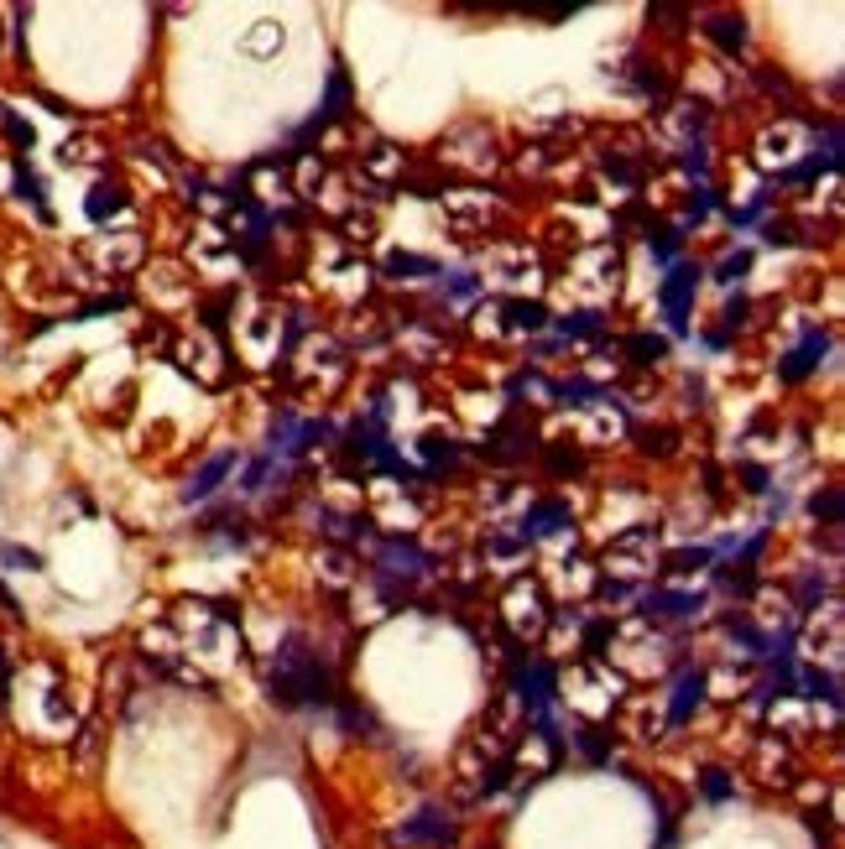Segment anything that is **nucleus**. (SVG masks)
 <instances>
[{
  "instance_id": "f257e3e1",
  "label": "nucleus",
  "mask_w": 845,
  "mask_h": 849,
  "mask_svg": "<svg viewBox=\"0 0 845 849\" xmlns=\"http://www.w3.org/2000/svg\"><path fill=\"white\" fill-rule=\"evenodd\" d=\"M266 688H272L276 704L288 709H303V704H329V673L319 667L303 641H288L272 657V673H266Z\"/></svg>"
},
{
  "instance_id": "f03ea898",
  "label": "nucleus",
  "mask_w": 845,
  "mask_h": 849,
  "mask_svg": "<svg viewBox=\"0 0 845 849\" xmlns=\"http://www.w3.org/2000/svg\"><path fill=\"white\" fill-rule=\"evenodd\" d=\"M694 292H700V266H673L668 282L657 287V297H663V313H668V329H673V334H684V329H690Z\"/></svg>"
},
{
  "instance_id": "7ed1b4c3",
  "label": "nucleus",
  "mask_w": 845,
  "mask_h": 849,
  "mask_svg": "<svg viewBox=\"0 0 845 849\" xmlns=\"http://www.w3.org/2000/svg\"><path fill=\"white\" fill-rule=\"evenodd\" d=\"M402 845H429V849H449L454 845V823H449V813H439V808H423L418 818H408L398 833Z\"/></svg>"
},
{
  "instance_id": "20e7f679",
  "label": "nucleus",
  "mask_w": 845,
  "mask_h": 849,
  "mask_svg": "<svg viewBox=\"0 0 845 849\" xmlns=\"http://www.w3.org/2000/svg\"><path fill=\"white\" fill-rule=\"evenodd\" d=\"M700 698H705V673H700V667H690V673L678 678L673 704H668V725H673V730H678V725H690L694 709H700Z\"/></svg>"
},
{
  "instance_id": "39448f33",
  "label": "nucleus",
  "mask_w": 845,
  "mask_h": 849,
  "mask_svg": "<svg viewBox=\"0 0 845 849\" xmlns=\"http://www.w3.org/2000/svg\"><path fill=\"white\" fill-rule=\"evenodd\" d=\"M570 527V506H559V501H537L527 511V522H522V537H549V532Z\"/></svg>"
},
{
  "instance_id": "423d86ee",
  "label": "nucleus",
  "mask_w": 845,
  "mask_h": 849,
  "mask_svg": "<svg viewBox=\"0 0 845 849\" xmlns=\"http://www.w3.org/2000/svg\"><path fill=\"white\" fill-rule=\"evenodd\" d=\"M230 469H235V454H214V459H209L204 469L189 479V501H204V495H214V485H220Z\"/></svg>"
},
{
  "instance_id": "0eeeda50",
  "label": "nucleus",
  "mask_w": 845,
  "mask_h": 849,
  "mask_svg": "<svg viewBox=\"0 0 845 849\" xmlns=\"http://www.w3.org/2000/svg\"><path fill=\"white\" fill-rule=\"evenodd\" d=\"M121 209H125V193H121V188H115V183L89 188L84 214H89V220H94V224H104V220H110V214H121Z\"/></svg>"
},
{
  "instance_id": "6e6552de",
  "label": "nucleus",
  "mask_w": 845,
  "mask_h": 849,
  "mask_svg": "<svg viewBox=\"0 0 845 849\" xmlns=\"http://www.w3.org/2000/svg\"><path fill=\"white\" fill-rule=\"evenodd\" d=\"M345 104H350V79H345V69H334V73H329V94H324V104H319L313 125H329V120H340V115H345Z\"/></svg>"
},
{
  "instance_id": "1a4fd4ad",
  "label": "nucleus",
  "mask_w": 845,
  "mask_h": 849,
  "mask_svg": "<svg viewBox=\"0 0 845 849\" xmlns=\"http://www.w3.org/2000/svg\"><path fill=\"white\" fill-rule=\"evenodd\" d=\"M819 355H825V334H809V340H804V350H794V355H788L783 381H804V375L819 365Z\"/></svg>"
},
{
  "instance_id": "9d476101",
  "label": "nucleus",
  "mask_w": 845,
  "mask_h": 849,
  "mask_svg": "<svg viewBox=\"0 0 845 849\" xmlns=\"http://www.w3.org/2000/svg\"><path fill=\"white\" fill-rule=\"evenodd\" d=\"M710 37L721 42L725 52H742V42H746V21L742 17H710Z\"/></svg>"
},
{
  "instance_id": "9b49d317",
  "label": "nucleus",
  "mask_w": 845,
  "mask_h": 849,
  "mask_svg": "<svg viewBox=\"0 0 845 849\" xmlns=\"http://www.w3.org/2000/svg\"><path fill=\"white\" fill-rule=\"evenodd\" d=\"M647 610H657V615H694V610H700V595H647Z\"/></svg>"
},
{
  "instance_id": "f8f14e48",
  "label": "nucleus",
  "mask_w": 845,
  "mask_h": 849,
  "mask_svg": "<svg viewBox=\"0 0 845 849\" xmlns=\"http://www.w3.org/2000/svg\"><path fill=\"white\" fill-rule=\"evenodd\" d=\"M626 350L642 360V365H653V360H663L668 355V344L663 340H653V334H637V340H626Z\"/></svg>"
},
{
  "instance_id": "ddd939ff",
  "label": "nucleus",
  "mask_w": 845,
  "mask_h": 849,
  "mask_svg": "<svg viewBox=\"0 0 845 849\" xmlns=\"http://www.w3.org/2000/svg\"><path fill=\"white\" fill-rule=\"evenodd\" d=\"M700 792H705L710 802H725V798H731V792H736V787H731V777H725V771H705V781H700Z\"/></svg>"
},
{
  "instance_id": "4468645a",
  "label": "nucleus",
  "mask_w": 845,
  "mask_h": 849,
  "mask_svg": "<svg viewBox=\"0 0 845 849\" xmlns=\"http://www.w3.org/2000/svg\"><path fill=\"white\" fill-rule=\"evenodd\" d=\"M506 313H512V323H522V329H543V307L537 303H506Z\"/></svg>"
},
{
  "instance_id": "2eb2a0df",
  "label": "nucleus",
  "mask_w": 845,
  "mask_h": 849,
  "mask_svg": "<svg viewBox=\"0 0 845 849\" xmlns=\"http://www.w3.org/2000/svg\"><path fill=\"white\" fill-rule=\"evenodd\" d=\"M0 558L11 563V568H27V574H37V568H42V558H37V553H27V547H0Z\"/></svg>"
},
{
  "instance_id": "dca6fc26",
  "label": "nucleus",
  "mask_w": 845,
  "mask_h": 849,
  "mask_svg": "<svg viewBox=\"0 0 845 849\" xmlns=\"http://www.w3.org/2000/svg\"><path fill=\"white\" fill-rule=\"evenodd\" d=\"M814 516H825V522H841V491L814 495Z\"/></svg>"
},
{
  "instance_id": "f3484780",
  "label": "nucleus",
  "mask_w": 845,
  "mask_h": 849,
  "mask_svg": "<svg viewBox=\"0 0 845 849\" xmlns=\"http://www.w3.org/2000/svg\"><path fill=\"white\" fill-rule=\"evenodd\" d=\"M746 266H752V255H746V251H736V255H725V261H721V282H736V276H742Z\"/></svg>"
},
{
  "instance_id": "a211bd4d",
  "label": "nucleus",
  "mask_w": 845,
  "mask_h": 849,
  "mask_svg": "<svg viewBox=\"0 0 845 849\" xmlns=\"http://www.w3.org/2000/svg\"><path fill=\"white\" fill-rule=\"evenodd\" d=\"M595 329H601L595 313H574V319H564V334H595Z\"/></svg>"
},
{
  "instance_id": "6ab92c4d",
  "label": "nucleus",
  "mask_w": 845,
  "mask_h": 849,
  "mask_svg": "<svg viewBox=\"0 0 845 849\" xmlns=\"http://www.w3.org/2000/svg\"><path fill=\"white\" fill-rule=\"evenodd\" d=\"M653 251L663 255V261H673V255H678V235H673V230H657V240H653Z\"/></svg>"
},
{
  "instance_id": "aec40b11",
  "label": "nucleus",
  "mask_w": 845,
  "mask_h": 849,
  "mask_svg": "<svg viewBox=\"0 0 845 849\" xmlns=\"http://www.w3.org/2000/svg\"><path fill=\"white\" fill-rule=\"evenodd\" d=\"M6 131H11V137H17L21 146H32V125H27L21 115H6Z\"/></svg>"
},
{
  "instance_id": "412c9836",
  "label": "nucleus",
  "mask_w": 845,
  "mask_h": 849,
  "mask_svg": "<svg viewBox=\"0 0 845 849\" xmlns=\"http://www.w3.org/2000/svg\"><path fill=\"white\" fill-rule=\"evenodd\" d=\"M11 704V663H6V646H0V709Z\"/></svg>"
},
{
  "instance_id": "4be33fe9",
  "label": "nucleus",
  "mask_w": 845,
  "mask_h": 849,
  "mask_svg": "<svg viewBox=\"0 0 845 849\" xmlns=\"http://www.w3.org/2000/svg\"><path fill=\"white\" fill-rule=\"evenodd\" d=\"M392 272H433V266L418 261V255H392Z\"/></svg>"
}]
</instances>
